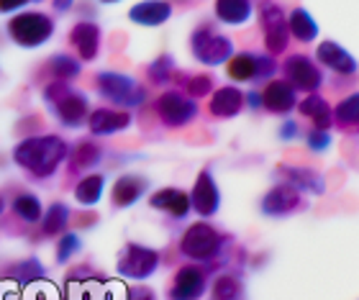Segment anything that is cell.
<instances>
[{
    "mask_svg": "<svg viewBox=\"0 0 359 300\" xmlns=\"http://www.w3.org/2000/svg\"><path fill=\"white\" fill-rule=\"evenodd\" d=\"M69 149L65 139L54 134L46 136H29L23 139L21 144H15L13 149V162L18 167H23L31 177L36 180H44V177H52L60 165L67 159Z\"/></svg>",
    "mask_w": 359,
    "mask_h": 300,
    "instance_id": "cell-1",
    "label": "cell"
},
{
    "mask_svg": "<svg viewBox=\"0 0 359 300\" xmlns=\"http://www.w3.org/2000/svg\"><path fill=\"white\" fill-rule=\"evenodd\" d=\"M44 103H46V108L54 113V118L60 121L62 126L80 128L83 123H88V116H90L88 95L80 90H72L67 83L54 80L52 85H46Z\"/></svg>",
    "mask_w": 359,
    "mask_h": 300,
    "instance_id": "cell-2",
    "label": "cell"
},
{
    "mask_svg": "<svg viewBox=\"0 0 359 300\" xmlns=\"http://www.w3.org/2000/svg\"><path fill=\"white\" fill-rule=\"evenodd\" d=\"M8 36L13 44L23 46V49L44 46L54 36V18L46 13H39V11L18 13L8 21Z\"/></svg>",
    "mask_w": 359,
    "mask_h": 300,
    "instance_id": "cell-3",
    "label": "cell"
},
{
    "mask_svg": "<svg viewBox=\"0 0 359 300\" xmlns=\"http://www.w3.org/2000/svg\"><path fill=\"white\" fill-rule=\"evenodd\" d=\"M97 90L105 100H111L123 108H136L147 100V90L142 85L131 80L128 75H118V72H100L95 80Z\"/></svg>",
    "mask_w": 359,
    "mask_h": 300,
    "instance_id": "cell-4",
    "label": "cell"
},
{
    "mask_svg": "<svg viewBox=\"0 0 359 300\" xmlns=\"http://www.w3.org/2000/svg\"><path fill=\"white\" fill-rule=\"evenodd\" d=\"M159 267V254L154 249L142 247V244H126L121 249L116 272L126 280H147L151 278Z\"/></svg>",
    "mask_w": 359,
    "mask_h": 300,
    "instance_id": "cell-5",
    "label": "cell"
},
{
    "mask_svg": "<svg viewBox=\"0 0 359 300\" xmlns=\"http://www.w3.org/2000/svg\"><path fill=\"white\" fill-rule=\"evenodd\" d=\"M190 46H193L195 60L203 62V64H210V67L224 64L233 54L231 39H226L224 34H218V31L208 29V26L195 31L193 39H190Z\"/></svg>",
    "mask_w": 359,
    "mask_h": 300,
    "instance_id": "cell-6",
    "label": "cell"
},
{
    "mask_svg": "<svg viewBox=\"0 0 359 300\" xmlns=\"http://www.w3.org/2000/svg\"><path fill=\"white\" fill-rule=\"evenodd\" d=\"M224 247V236L208 224H193L180 241V252L190 259H210Z\"/></svg>",
    "mask_w": 359,
    "mask_h": 300,
    "instance_id": "cell-7",
    "label": "cell"
},
{
    "mask_svg": "<svg viewBox=\"0 0 359 300\" xmlns=\"http://www.w3.org/2000/svg\"><path fill=\"white\" fill-rule=\"evenodd\" d=\"M275 72V60L262 57V54H236L229 62V77L236 83H252V80H264Z\"/></svg>",
    "mask_w": 359,
    "mask_h": 300,
    "instance_id": "cell-8",
    "label": "cell"
},
{
    "mask_svg": "<svg viewBox=\"0 0 359 300\" xmlns=\"http://www.w3.org/2000/svg\"><path fill=\"white\" fill-rule=\"evenodd\" d=\"M157 113L159 118L165 121L167 126H185L198 116V105L193 98H187L182 93H165L162 98L157 100Z\"/></svg>",
    "mask_w": 359,
    "mask_h": 300,
    "instance_id": "cell-9",
    "label": "cell"
},
{
    "mask_svg": "<svg viewBox=\"0 0 359 300\" xmlns=\"http://www.w3.org/2000/svg\"><path fill=\"white\" fill-rule=\"evenodd\" d=\"M208 290V278L201 267L187 264L175 275L172 287H170V300H201Z\"/></svg>",
    "mask_w": 359,
    "mask_h": 300,
    "instance_id": "cell-10",
    "label": "cell"
},
{
    "mask_svg": "<svg viewBox=\"0 0 359 300\" xmlns=\"http://www.w3.org/2000/svg\"><path fill=\"white\" fill-rule=\"evenodd\" d=\"M259 18H262L264 44H267L269 54L285 52L287 39H290V31H287V23H285V13L275 6V3H264Z\"/></svg>",
    "mask_w": 359,
    "mask_h": 300,
    "instance_id": "cell-11",
    "label": "cell"
},
{
    "mask_svg": "<svg viewBox=\"0 0 359 300\" xmlns=\"http://www.w3.org/2000/svg\"><path fill=\"white\" fill-rule=\"evenodd\" d=\"M285 75H287L285 83H290L292 88L306 90V93H313L316 88L321 85V72H318V67H316L308 57H303V54H292L290 60L285 62Z\"/></svg>",
    "mask_w": 359,
    "mask_h": 300,
    "instance_id": "cell-12",
    "label": "cell"
},
{
    "mask_svg": "<svg viewBox=\"0 0 359 300\" xmlns=\"http://www.w3.org/2000/svg\"><path fill=\"white\" fill-rule=\"evenodd\" d=\"M221 205V196H218V188L213 177H210L208 170H203L198 175V182H195L193 193H190V208H195V213L203 218H210Z\"/></svg>",
    "mask_w": 359,
    "mask_h": 300,
    "instance_id": "cell-13",
    "label": "cell"
},
{
    "mask_svg": "<svg viewBox=\"0 0 359 300\" xmlns=\"http://www.w3.org/2000/svg\"><path fill=\"white\" fill-rule=\"evenodd\" d=\"M69 44L75 46L77 60L93 62L97 57V49H100V29L93 21H80L69 31Z\"/></svg>",
    "mask_w": 359,
    "mask_h": 300,
    "instance_id": "cell-14",
    "label": "cell"
},
{
    "mask_svg": "<svg viewBox=\"0 0 359 300\" xmlns=\"http://www.w3.org/2000/svg\"><path fill=\"white\" fill-rule=\"evenodd\" d=\"M147 190H149V180H147V177H139V175H123V177H118V180L113 182L111 200L116 208H128V205H134Z\"/></svg>",
    "mask_w": 359,
    "mask_h": 300,
    "instance_id": "cell-15",
    "label": "cell"
},
{
    "mask_svg": "<svg viewBox=\"0 0 359 300\" xmlns=\"http://www.w3.org/2000/svg\"><path fill=\"white\" fill-rule=\"evenodd\" d=\"M128 126H131V116L121 111H111V108H97L88 116V128L93 136H111Z\"/></svg>",
    "mask_w": 359,
    "mask_h": 300,
    "instance_id": "cell-16",
    "label": "cell"
},
{
    "mask_svg": "<svg viewBox=\"0 0 359 300\" xmlns=\"http://www.w3.org/2000/svg\"><path fill=\"white\" fill-rule=\"evenodd\" d=\"M262 105L272 113H290L295 108V88L285 80H272L259 95Z\"/></svg>",
    "mask_w": 359,
    "mask_h": 300,
    "instance_id": "cell-17",
    "label": "cell"
},
{
    "mask_svg": "<svg viewBox=\"0 0 359 300\" xmlns=\"http://www.w3.org/2000/svg\"><path fill=\"white\" fill-rule=\"evenodd\" d=\"M300 205L298 190L290 188V185H277L264 196L262 200V213L267 216H285V213H292V210Z\"/></svg>",
    "mask_w": 359,
    "mask_h": 300,
    "instance_id": "cell-18",
    "label": "cell"
},
{
    "mask_svg": "<svg viewBox=\"0 0 359 300\" xmlns=\"http://www.w3.org/2000/svg\"><path fill=\"white\" fill-rule=\"evenodd\" d=\"M149 203H151V208L165 210V213H170V216H175V218H185L187 210H190V196L177 188L157 190V193L149 198Z\"/></svg>",
    "mask_w": 359,
    "mask_h": 300,
    "instance_id": "cell-19",
    "label": "cell"
},
{
    "mask_svg": "<svg viewBox=\"0 0 359 300\" xmlns=\"http://www.w3.org/2000/svg\"><path fill=\"white\" fill-rule=\"evenodd\" d=\"M170 15H172V6L165 0H147V3H139L128 11V18L134 23H142V26H159Z\"/></svg>",
    "mask_w": 359,
    "mask_h": 300,
    "instance_id": "cell-20",
    "label": "cell"
},
{
    "mask_svg": "<svg viewBox=\"0 0 359 300\" xmlns=\"http://www.w3.org/2000/svg\"><path fill=\"white\" fill-rule=\"evenodd\" d=\"M244 108V93L236 88H221V90L210 98V113L218 118H231Z\"/></svg>",
    "mask_w": 359,
    "mask_h": 300,
    "instance_id": "cell-21",
    "label": "cell"
},
{
    "mask_svg": "<svg viewBox=\"0 0 359 300\" xmlns=\"http://www.w3.org/2000/svg\"><path fill=\"white\" fill-rule=\"evenodd\" d=\"M318 60H321L326 67L337 69V72H344V75L357 69V62H354L341 46L334 44V41H323V44L318 46Z\"/></svg>",
    "mask_w": 359,
    "mask_h": 300,
    "instance_id": "cell-22",
    "label": "cell"
},
{
    "mask_svg": "<svg viewBox=\"0 0 359 300\" xmlns=\"http://www.w3.org/2000/svg\"><path fill=\"white\" fill-rule=\"evenodd\" d=\"M100 159H103V151L93 142H80L75 149H72V154H67V162L72 172H83V170L100 165Z\"/></svg>",
    "mask_w": 359,
    "mask_h": 300,
    "instance_id": "cell-23",
    "label": "cell"
},
{
    "mask_svg": "<svg viewBox=\"0 0 359 300\" xmlns=\"http://www.w3.org/2000/svg\"><path fill=\"white\" fill-rule=\"evenodd\" d=\"M80 69H83V62L77 60V57H69V54H54V57H49V62H46V72H49L54 80H60V83H67V80L77 77Z\"/></svg>",
    "mask_w": 359,
    "mask_h": 300,
    "instance_id": "cell-24",
    "label": "cell"
},
{
    "mask_svg": "<svg viewBox=\"0 0 359 300\" xmlns=\"http://www.w3.org/2000/svg\"><path fill=\"white\" fill-rule=\"evenodd\" d=\"M300 113L308 116V118H313L318 131H326V128L334 123V113H331L329 103L323 98H318V95H308V98L300 103Z\"/></svg>",
    "mask_w": 359,
    "mask_h": 300,
    "instance_id": "cell-25",
    "label": "cell"
},
{
    "mask_svg": "<svg viewBox=\"0 0 359 300\" xmlns=\"http://www.w3.org/2000/svg\"><path fill=\"white\" fill-rule=\"evenodd\" d=\"M69 208L65 205V203H52L49 208H46V213L41 216V231L46 233V236H60L65 229H67L69 224Z\"/></svg>",
    "mask_w": 359,
    "mask_h": 300,
    "instance_id": "cell-26",
    "label": "cell"
},
{
    "mask_svg": "<svg viewBox=\"0 0 359 300\" xmlns=\"http://www.w3.org/2000/svg\"><path fill=\"white\" fill-rule=\"evenodd\" d=\"M216 13L224 23H244L252 15V3L249 0H216Z\"/></svg>",
    "mask_w": 359,
    "mask_h": 300,
    "instance_id": "cell-27",
    "label": "cell"
},
{
    "mask_svg": "<svg viewBox=\"0 0 359 300\" xmlns=\"http://www.w3.org/2000/svg\"><path fill=\"white\" fill-rule=\"evenodd\" d=\"M105 190V177L103 175H88L80 180V185L75 188V200L80 205H95L100 198H103Z\"/></svg>",
    "mask_w": 359,
    "mask_h": 300,
    "instance_id": "cell-28",
    "label": "cell"
},
{
    "mask_svg": "<svg viewBox=\"0 0 359 300\" xmlns=\"http://www.w3.org/2000/svg\"><path fill=\"white\" fill-rule=\"evenodd\" d=\"M283 172L290 180V188L295 190H308V193H323V182L318 180V175L303 167H283Z\"/></svg>",
    "mask_w": 359,
    "mask_h": 300,
    "instance_id": "cell-29",
    "label": "cell"
},
{
    "mask_svg": "<svg viewBox=\"0 0 359 300\" xmlns=\"http://www.w3.org/2000/svg\"><path fill=\"white\" fill-rule=\"evenodd\" d=\"M210 300H247L244 295V285H241L239 278L233 275H221V278L213 282V290H210Z\"/></svg>",
    "mask_w": 359,
    "mask_h": 300,
    "instance_id": "cell-30",
    "label": "cell"
},
{
    "mask_svg": "<svg viewBox=\"0 0 359 300\" xmlns=\"http://www.w3.org/2000/svg\"><path fill=\"white\" fill-rule=\"evenodd\" d=\"M287 31H290L298 41H313L316 34H318V26H316V21L303 11V8H298V11H292L290 21H287Z\"/></svg>",
    "mask_w": 359,
    "mask_h": 300,
    "instance_id": "cell-31",
    "label": "cell"
},
{
    "mask_svg": "<svg viewBox=\"0 0 359 300\" xmlns=\"http://www.w3.org/2000/svg\"><path fill=\"white\" fill-rule=\"evenodd\" d=\"M13 213L18 218H23L26 224H36V221H41V216H44V210H41V203H39V198L31 196V193L15 198V200H13Z\"/></svg>",
    "mask_w": 359,
    "mask_h": 300,
    "instance_id": "cell-32",
    "label": "cell"
},
{
    "mask_svg": "<svg viewBox=\"0 0 359 300\" xmlns=\"http://www.w3.org/2000/svg\"><path fill=\"white\" fill-rule=\"evenodd\" d=\"M11 278L18 282V285H31V282H41L44 278V267L39 259H23L11 270Z\"/></svg>",
    "mask_w": 359,
    "mask_h": 300,
    "instance_id": "cell-33",
    "label": "cell"
},
{
    "mask_svg": "<svg viewBox=\"0 0 359 300\" xmlns=\"http://www.w3.org/2000/svg\"><path fill=\"white\" fill-rule=\"evenodd\" d=\"M334 121L344 128L359 126V93L352 98H346L344 103H339V108L334 111Z\"/></svg>",
    "mask_w": 359,
    "mask_h": 300,
    "instance_id": "cell-34",
    "label": "cell"
},
{
    "mask_svg": "<svg viewBox=\"0 0 359 300\" xmlns=\"http://www.w3.org/2000/svg\"><path fill=\"white\" fill-rule=\"evenodd\" d=\"M80 249H83V241H80L77 233H62L60 244H57V262L67 264L72 259V254H77Z\"/></svg>",
    "mask_w": 359,
    "mask_h": 300,
    "instance_id": "cell-35",
    "label": "cell"
},
{
    "mask_svg": "<svg viewBox=\"0 0 359 300\" xmlns=\"http://www.w3.org/2000/svg\"><path fill=\"white\" fill-rule=\"evenodd\" d=\"M172 60L170 57H159L154 64L149 67V77H151V83H167L170 80V69H172Z\"/></svg>",
    "mask_w": 359,
    "mask_h": 300,
    "instance_id": "cell-36",
    "label": "cell"
},
{
    "mask_svg": "<svg viewBox=\"0 0 359 300\" xmlns=\"http://www.w3.org/2000/svg\"><path fill=\"white\" fill-rule=\"evenodd\" d=\"M210 88H213V83H210V77L208 75H195L187 80V95H208Z\"/></svg>",
    "mask_w": 359,
    "mask_h": 300,
    "instance_id": "cell-37",
    "label": "cell"
},
{
    "mask_svg": "<svg viewBox=\"0 0 359 300\" xmlns=\"http://www.w3.org/2000/svg\"><path fill=\"white\" fill-rule=\"evenodd\" d=\"M329 144H331V136L326 134V131H313V134L308 136V146H311V149H316V151L326 149Z\"/></svg>",
    "mask_w": 359,
    "mask_h": 300,
    "instance_id": "cell-38",
    "label": "cell"
},
{
    "mask_svg": "<svg viewBox=\"0 0 359 300\" xmlns=\"http://www.w3.org/2000/svg\"><path fill=\"white\" fill-rule=\"evenodd\" d=\"M126 300H157V295H154V290H149V287L136 285L126 293Z\"/></svg>",
    "mask_w": 359,
    "mask_h": 300,
    "instance_id": "cell-39",
    "label": "cell"
},
{
    "mask_svg": "<svg viewBox=\"0 0 359 300\" xmlns=\"http://www.w3.org/2000/svg\"><path fill=\"white\" fill-rule=\"evenodd\" d=\"M31 0H0V13H13L18 8H23Z\"/></svg>",
    "mask_w": 359,
    "mask_h": 300,
    "instance_id": "cell-40",
    "label": "cell"
},
{
    "mask_svg": "<svg viewBox=\"0 0 359 300\" xmlns=\"http://www.w3.org/2000/svg\"><path fill=\"white\" fill-rule=\"evenodd\" d=\"M36 3H44V0H36ZM52 8L57 13H67L69 8H72V0H52Z\"/></svg>",
    "mask_w": 359,
    "mask_h": 300,
    "instance_id": "cell-41",
    "label": "cell"
},
{
    "mask_svg": "<svg viewBox=\"0 0 359 300\" xmlns=\"http://www.w3.org/2000/svg\"><path fill=\"white\" fill-rule=\"evenodd\" d=\"M295 134H298V126H295L292 121H287V123L280 128V136H283V139H295Z\"/></svg>",
    "mask_w": 359,
    "mask_h": 300,
    "instance_id": "cell-42",
    "label": "cell"
},
{
    "mask_svg": "<svg viewBox=\"0 0 359 300\" xmlns=\"http://www.w3.org/2000/svg\"><path fill=\"white\" fill-rule=\"evenodd\" d=\"M3 208H6V203H3V198H0V216H3Z\"/></svg>",
    "mask_w": 359,
    "mask_h": 300,
    "instance_id": "cell-43",
    "label": "cell"
},
{
    "mask_svg": "<svg viewBox=\"0 0 359 300\" xmlns=\"http://www.w3.org/2000/svg\"><path fill=\"white\" fill-rule=\"evenodd\" d=\"M100 3H118V0H100Z\"/></svg>",
    "mask_w": 359,
    "mask_h": 300,
    "instance_id": "cell-44",
    "label": "cell"
}]
</instances>
